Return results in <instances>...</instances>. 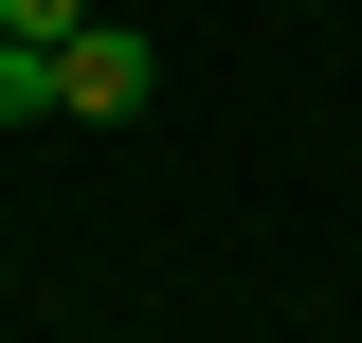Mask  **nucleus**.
<instances>
[{
	"mask_svg": "<svg viewBox=\"0 0 362 343\" xmlns=\"http://www.w3.org/2000/svg\"><path fill=\"white\" fill-rule=\"evenodd\" d=\"M54 109H73V127H127V109H145V37H127V18H90V37L54 54Z\"/></svg>",
	"mask_w": 362,
	"mask_h": 343,
	"instance_id": "1",
	"label": "nucleus"
},
{
	"mask_svg": "<svg viewBox=\"0 0 362 343\" xmlns=\"http://www.w3.org/2000/svg\"><path fill=\"white\" fill-rule=\"evenodd\" d=\"M0 37H37V54H73V37H90V0H0Z\"/></svg>",
	"mask_w": 362,
	"mask_h": 343,
	"instance_id": "2",
	"label": "nucleus"
},
{
	"mask_svg": "<svg viewBox=\"0 0 362 343\" xmlns=\"http://www.w3.org/2000/svg\"><path fill=\"white\" fill-rule=\"evenodd\" d=\"M0 109H54V54L37 37H0Z\"/></svg>",
	"mask_w": 362,
	"mask_h": 343,
	"instance_id": "3",
	"label": "nucleus"
}]
</instances>
